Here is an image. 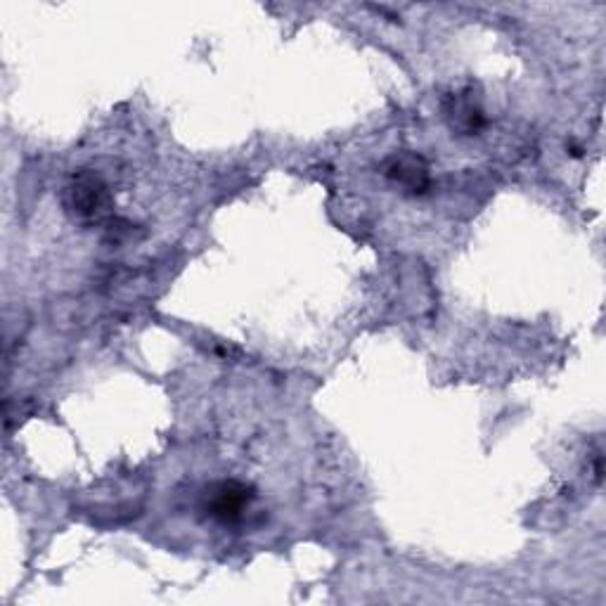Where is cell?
I'll use <instances>...</instances> for the list:
<instances>
[{
	"label": "cell",
	"instance_id": "3",
	"mask_svg": "<svg viewBox=\"0 0 606 606\" xmlns=\"http://www.w3.org/2000/svg\"><path fill=\"white\" fill-rule=\"evenodd\" d=\"M384 175L412 192V195H420V192L429 187V167H426V161L420 155H412V152H401V155H393L384 161Z\"/></svg>",
	"mask_w": 606,
	"mask_h": 606
},
{
	"label": "cell",
	"instance_id": "1",
	"mask_svg": "<svg viewBox=\"0 0 606 606\" xmlns=\"http://www.w3.org/2000/svg\"><path fill=\"white\" fill-rule=\"evenodd\" d=\"M109 190L95 173H78L66 187V206L78 218H102L109 211Z\"/></svg>",
	"mask_w": 606,
	"mask_h": 606
},
{
	"label": "cell",
	"instance_id": "4",
	"mask_svg": "<svg viewBox=\"0 0 606 606\" xmlns=\"http://www.w3.org/2000/svg\"><path fill=\"white\" fill-rule=\"evenodd\" d=\"M450 117H452V129L458 126L464 133H474L484 126V112H481V107L474 105L472 100L455 102Z\"/></svg>",
	"mask_w": 606,
	"mask_h": 606
},
{
	"label": "cell",
	"instance_id": "2",
	"mask_svg": "<svg viewBox=\"0 0 606 606\" xmlns=\"http://www.w3.org/2000/svg\"><path fill=\"white\" fill-rule=\"evenodd\" d=\"M254 500L250 486L240 481H220L209 493H206L204 509L206 514L220 523H235L242 519L244 509Z\"/></svg>",
	"mask_w": 606,
	"mask_h": 606
}]
</instances>
